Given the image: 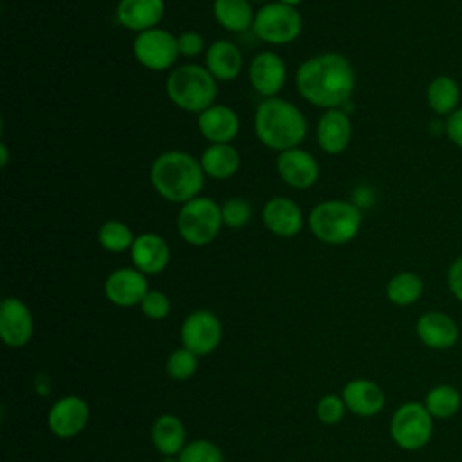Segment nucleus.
I'll list each match as a JSON object with an SVG mask.
<instances>
[{
    "label": "nucleus",
    "instance_id": "nucleus-1",
    "mask_svg": "<svg viewBox=\"0 0 462 462\" xmlns=\"http://www.w3.org/2000/svg\"><path fill=\"white\" fill-rule=\"evenodd\" d=\"M356 87L352 63L337 52H323L303 61L296 70L300 96L314 106L337 108L345 105Z\"/></svg>",
    "mask_w": 462,
    "mask_h": 462
},
{
    "label": "nucleus",
    "instance_id": "nucleus-2",
    "mask_svg": "<svg viewBox=\"0 0 462 462\" xmlns=\"http://www.w3.org/2000/svg\"><path fill=\"white\" fill-rule=\"evenodd\" d=\"M204 170L200 161L180 150L162 152L152 164L150 180L155 191L177 204L199 197L204 186Z\"/></svg>",
    "mask_w": 462,
    "mask_h": 462
},
{
    "label": "nucleus",
    "instance_id": "nucleus-3",
    "mask_svg": "<svg viewBox=\"0 0 462 462\" xmlns=\"http://www.w3.org/2000/svg\"><path fill=\"white\" fill-rule=\"evenodd\" d=\"M254 134L271 150L285 152L298 148L307 135L303 112L280 97H265L254 112Z\"/></svg>",
    "mask_w": 462,
    "mask_h": 462
},
{
    "label": "nucleus",
    "instance_id": "nucleus-4",
    "mask_svg": "<svg viewBox=\"0 0 462 462\" xmlns=\"http://www.w3.org/2000/svg\"><path fill=\"white\" fill-rule=\"evenodd\" d=\"M363 224L361 208L348 200H323L309 215L312 235L325 244H346L359 233Z\"/></svg>",
    "mask_w": 462,
    "mask_h": 462
},
{
    "label": "nucleus",
    "instance_id": "nucleus-5",
    "mask_svg": "<svg viewBox=\"0 0 462 462\" xmlns=\"http://www.w3.org/2000/svg\"><path fill=\"white\" fill-rule=\"evenodd\" d=\"M217 90V79L200 65H180L166 79L168 97L186 112L200 114L215 105Z\"/></svg>",
    "mask_w": 462,
    "mask_h": 462
},
{
    "label": "nucleus",
    "instance_id": "nucleus-6",
    "mask_svg": "<svg viewBox=\"0 0 462 462\" xmlns=\"http://www.w3.org/2000/svg\"><path fill=\"white\" fill-rule=\"evenodd\" d=\"M222 226V208L208 197L188 200L177 215L179 235L191 245H206L213 242Z\"/></svg>",
    "mask_w": 462,
    "mask_h": 462
},
{
    "label": "nucleus",
    "instance_id": "nucleus-7",
    "mask_svg": "<svg viewBox=\"0 0 462 462\" xmlns=\"http://www.w3.org/2000/svg\"><path fill=\"white\" fill-rule=\"evenodd\" d=\"M433 420L435 419L426 410L424 402L410 401L401 404L392 415L390 435L399 448L417 451L431 440Z\"/></svg>",
    "mask_w": 462,
    "mask_h": 462
},
{
    "label": "nucleus",
    "instance_id": "nucleus-8",
    "mask_svg": "<svg viewBox=\"0 0 462 462\" xmlns=\"http://www.w3.org/2000/svg\"><path fill=\"white\" fill-rule=\"evenodd\" d=\"M253 32L260 40L274 45H283L296 40L303 29V18L292 5L271 2L260 7L254 14Z\"/></svg>",
    "mask_w": 462,
    "mask_h": 462
},
{
    "label": "nucleus",
    "instance_id": "nucleus-9",
    "mask_svg": "<svg viewBox=\"0 0 462 462\" xmlns=\"http://www.w3.org/2000/svg\"><path fill=\"white\" fill-rule=\"evenodd\" d=\"M134 56L135 60L150 70H166L179 58V42L166 29H148L135 36L134 40Z\"/></svg>",
    "mask_w": 462,
    "mask_h": 462
},
{
    "label": "nucleus",
    "instance_id": "nucleus-10",
    "mask_svg": "<svg viewBox=\"0 0 462 462\" xmlns=\"http://www.w3.org/2000/svg\"><path fill=\"white\" fill-rule=\"evenodd\" d=\"M180 337L184 348L191 350L193 354H209L220 343L222 327L213 312L197 310L184 319Z\"/></svg>",
    "mask_w": 462,
    "mask_h": 462
},
{
    "label": "nucleus",
    "instance_id": "nucleus-11",
    "mask_svg": "<svg viewBox=\"0 0 462 462\" xmlns=\"http://www.w3.org/2000/svg\"><path fill=\"white\" fill-rule=\"evenodd\" d=\"M276 171L287 186L307 189L316 184L319 177V164L312 153L301 148H291L278 153Z\"/></svg>",
    "mask_w": 462,
    "mask_h": 462
},
{
    "label": "nucleus",
    "instance_id": "nucleus-12",
    "mask_svg": "<svg viewBox=\"0 0 462 462\" xmlns=\"http://www.w3.org/2000/svg\"><path fill=\"white\" fill-rule=\"evenodd\" d=\"M419 339L433 350H448L457 345L460 330L457 321L440 310H430L419 316L415 323Z\"/></svg>",
    "mask_w": 462,
    "mask_h": 462
},
{
    "label": "nucleus",
    "instance_id": "nucleus-13",
    "mask_svg": "<svg viewBox=\"0 0 462 462\" xmlns=\"http://www.w3.org/2000/svg\"><path fill=\"white\" fill-rule=\"evenodd\" d=\"M287 67L276 52H260L249 65V81L253 88L263 97H276L285 85Z\"/></svg>",
    "mask_w": 462,
    "mask_h": 462
},
{
    "label": "nucleus",
    "instance_id": "nucleus-14",
    "mask_svg": "<svg viewBox=\"0 0 462 462\" xmlns=\"http://www.w3.org/2000/svg\"><path fill=\"white\" fill-rule=\"evenodd\" d=\"M106 298L119 307H132L144 300L148 294V282L139 269L123 267L114 271L105 282Z\"/></svg>",
    "mask_w": 462,
    "mask_h": 462
},
{
    "label": "nucleus",
    "instance_id": "nucleus-15",
    "mask_svg": "<svg viewBox=\"0 0 462 462\" xmlns=\"http://www.w3.org/2000/svg\"><path fill=\"white\" fill-rule=\"evenodd\" d=\"M0 336L9 346H22L32 336V316L18 298H5L0 305Z\"/></svg>",
    "mask_w": 462,
    "mask_h": 462
},
{
    "label": "nucleus",
    "instance_id": "nucleus-16",
    "mask_svg": "<svg viewBox=\"0 0 462 462\" xmlns=\"http://www.w3.org/2000/svg\"><path fill=\"white\" fill-rule=\"evenodd\" d=\"M88 420V406L81 397L69 395L56 401L49 411V428L58 437L78 435Z\"/></svg>",
    "mask_w": 462,
    "mask_h": 462
},
{
    "label": "nucleus",
    "instance_id": "nucleus-17",
    "mask_svg": "<svg viewBox=\"0 0 462 462\" xmlns=\"http://www.w3.org/2000/svg\"><path fill=\"white\" fill-rule=\"evenodd\" d=\"M262 218L265 227L278 236H294L303 227V213L300 206L285 197H273L265 202Z\"/></svg>",
    "mask_w": 462,
    "mask_h": 462
},
{
    "label": "nucleus",
    "instance_id": "nucleus-18",
    "mask_svg": "<svg viewBox=\"0 0 462 462\" xmlns=\"http://www.w3.org/2000/svg\"><path fill=\"white\" fill-rule=\"evenodd\" d=\"M130 256L135 269L144 274H157L170 262V247L161 235L143 233L135 236L130 247Z\"/></svg>",
    "mask_w": 462,
    "mask_h": 462
},
{
    "label": "nucleus",
    "instance_id": "nucleus-19",
    "mask_svg": "<svg viewBox=\"0 0 462 462\" xmlns=\"http://www.w3.org/2000/svg\"><path fill=\"white\" fill-rule=\"evenodd\" d=\"M164 14V0H119L116 16L117 22L137 34L157 27Z\"/></svg>",
    "mask_w": 462,
    "mask_h": 462
},
{
    "label": "nucleus",
    "instance_id": "nucleus-20",
    "mask_svg": "<svg viewBox=\"0 0 462 462\" xmlns=\"http://www.w3.org/2000/svg\"><path fill=\"white\" fill-rule=\"evenodd\" d=\"M352 137V125L346 112L339 108H328L318 123L316 139L323 152L337 155L345 152Z\"/></svg>",
    "mask_w": 462,
    "mask_h": 462
},
{
    "label": "nucleus",
    "instance_id": "nucleus-21",
    "mask_svg": "<svg viewBox=\"0 0 462 462\" xmlns=\"http://www.w3.org/2000/svg\"><path fill=\"white\" fill-rule=\"evenodd\" d=\"M240 128L238 116L227 105H211L199 114V130L211 144H224L236 137Z\"/></svg>",
    "mask_w": 462,
    "mask_h": 462
},
{
    "label": "nucleus",
    "instance_id": "nucleus-22",
    "mask_svg": "<svg viewBox=\"0 0 462 462\" xmlns=\"http://www.w3.org/2000/svg\"><path fill=\"white\" fill-rule=\"evenodd\" d=\"M345 406L363 417L375 415L384 406V393L379 384L368 379H354L343 388Z\"/></svg>",
    "mask_w": 462,
    "mask_h": 462
},
{
    "label": "nucleus",
    "instance_id": "nucleus-23",
    "mask_svg": "<svg viewBox=\"0 0 462 462\" xmlns=\"http://www.w3.org/2000/svg\"><path fill=\"white\" fill-rule=\"evenodd\" d=\"M242 52L229 40H217L206 51V69L215 79L231 81L242 70Z\"/></svg>",
    "mask_w": 462,
    "mask_h": 462
},
{
    "label": "nucleus",
    "instance_id": "nucleus-24",
    "mask_svg": "<svg viewBox=\"0 0 462 462\" xmlns=\"http://www.w3.org/2000/svg\"><path fill=\"white\" fill-rule=\"evenodd\" d=\"M200 166L206 175L224 180L233 177L240 168V155L229 143L209 144L200 155Z\"/></svg>",
    "mask_w": 462,
    "mask_h": 462
},
{
    "label": "nucleus",
    "instance_id": "nucleus-25",
    "mask_svg": "<svg viewBox=\"0 0 462 462\" xmlns=\"http://www.w3.org/2000/svg\"><path fill=\"white\" fill-rule=\"evenodd\" d=\"M215 20L231 32H244L253 27L254 14L249 0H215Z\"/></svg>",
    "mask_w": 462,
    "mask_h": 462
},
{
    "label": "nucleus",
    "instance_id": "nucleus-26",
    "mask_svg": "<svg viewBox=\"0 0 462 462\" xmlns=\"http://www.w3.org/2000/svg\"><path fill=\"white\" fill-rule=\"evenodd\" d=\"M426 99L437 116H449L458 108L460 87L451 76L440 74L430 81L426 88Z\"/></svg>",
    "mask_w": 462,
    "mask_h": 462
},
{
    "label": "nucleus",
    "instance_id": "nucleus-27",
    "mask_svg": "<svg viewBox=\"0 0 462 462\" xmlns=\"http://www.w3.org/2000/svg\"><path fill=\"white\" fill-rule=\"evenodd\" d=\"M152 439L155 448L166 455H177L184 449L186 442V430L184 424L175 415H161L152 430Z\"/></svg>",
    "mask_w": 462,
    "mask_h": 462
},
{
    "label": "nucleus",
    "instance_id": "nucleus-28",
    "mask_svg": "<svg viewBox=\"0 0 462 462\" xmlns=\"http://www.w3.org/2000/svg\"><path fill=\"white\" fill-rule=\"evenodd\" d=\"M424 292V282L419 274L402 271L390 278L386 285V298L399 307H408L415 303Z\"/></svg>",
    "mask_w": 462,
    "mask_h": 462
},
{
    "label": "nucleus",
    "instance_id": "nucleus-29",
    "mask_svg": "<svg viewBox=\"0 0 462 462\" xmlns=\"http://www.w3.org/2000/svg\"><path fill=\"white\" fill-rule=\"evenodd\" d=\"M424 406L433 419H451L462 406V395L453 384H437L428 390Z\"/></svg>",
    "mask_w": 462,
    "mask_h": 462
},
{
    "label": "nucleus",
    "instance_id": "nucleus-30",
    "mask_svg": "<svg viewBox=\"0 0 462 462\" xmlns=\"http://www.w3.org/2000/svg\"><path fill=\"white\" fill-rule=\"evenodd\" d=\"M97 240L106 251L123 253L132 247L135 236L132 229L121 220H106L97 231Z\"/></svg>",
    "mask_w": 462,
    "mask_h": 462
},
{
    "label": "nucleus",
    "instance_id": "nucleus-31",
    "mask_svg": "<svg viewBox=\"0 0 462 462\" xmlns=\"http://www.w3.org/2000/svg\"><path fill=\"white\" fill-rule=\"evenodd\" d=\"M197 370V354H193L188 348H179L175 350L168 361H166V372L170 377L184 381L191 377Z\"/></svg>",
    "mask_w": 462,
    "mask_h": 462
},
{
    "label": "nucleus",
    "instance_id": "nucleus-32",
    "mask_svg": "<svg viewBox=\"0 0 462 462\" xmlns=\"http://www.w3.org/2000/svg\"><path fill=\"white\" fill-rule=\"evenodd\" d=\"M179 462H224L220 449L209 440H195L179 453Z\"/></svg>",
    "mask_w": 462,
    "mask_h": 462
},
{
    "label": "nucleus",
    "instance_id": "nucleus-33",
    "mask_svg": "<svg viewBox=\"0 0 462 462\" xmlns=\"http://www.w3.org/2000/svg\"><path fill=\"white\" fill-rule=\"evenodd\" d=\"M220 208L222 220L229 227H242L251 220V206L244 199H229Z\"/></svg>",
    "mask_w": 462,
    "mask_h": 462
},
{
    "label": "nucleus",
    "instance_id": "nucleus-34",
    "mask_svg": "<svg viewBox=\"0 0 462 462\" xmlns=\"http://www.w3.org/2000/svg\"><path fill=\"white\" fill-rule=\"evenodd\" d=\"M141 309L148 318L162 319L170 312V300L161 291H148V294L141 301Z\"/></svg>",
    "mask_w": 462,
    "mask_h": 462
},
{
    "label": "nucleus",
    "instance_id": "nucleus-35",
    "mask_svg": "<svg viewBox=\"0 0 462 462\" xmlns=\"http://www.w3.org/2000/svg\"><path fill=\"white\" fill-rule=\"evenodd\" d=\"M345 413V401L336 395H327L318 402V417L325 424H336L343 419Z\"/></svg>",
    "mask_w": 462,
    "mask_h": 462
},
{
    "label": "nucleus",
    "instance_id": "nucleus-36",
    "mask_svg": "<svg viewBox=\"0 0 462 462\" xmlns=\"http://www.w3.org/2000/svg\"><path fill=\"white\" fill-rule=\"evenodd\" d=\"M179 51L182 56H197L204 47V38L197 31H184L179 38Z\"/></svg>",
    "mask_w": 462,
    "mask_h": 462
},
{
    "label": "nucleus",
    "instance_id": "nucleus-37",
    "mask_svg": "<svg viewBox=\"0 0 462 462\" xmlns=\"http://www.w3.org/2000/svg\"><path fill=\"white\" fill-rule=\"evenodd\" d=\"M444 132H446L448 139L457 148L462 150V106L448 116V119L444 123Z\"/></svg>",
    "mask_w": 462,
    "mask_h": 462
},
{
    "label": "nucleus",
    "instance_id": "nucleus-38",
    "mask_svg": "<svg viewBox=\"0 0 462 462\" xmlns=\"http://www.w3.org/2000/svg\"><path fill=\"white\" fill-rule=\"evenodd\" d=\"M449 292L462 303V256L455 258L448 269Z\"/></svg>",
    "mask_w": 462,
    "mask_h": 462
},
{
    "label": "nucleus",
    "instance_id": "nucleus-39",
    "mask_svg": "<svg viewBox=\"0 0 462 462\" xmlns=\"http://www.w3.org/2000/svg\"><path fill=\"white\" fill-rule=\"evenodd\" d=\"M0 153H2V166L5 168L7 166V146L5 144H0Z\"/></svg>",
    "mask_w": 462,
    "mask_h": 462
},
{
    "label": "nucleus",
    "instance_id": "nucleus-40",
    "mask_svg": "<svg viewBox=\"0 0 462 462\" xmlns=\"http://www.w3.org/2000/svg\"><path fill=\"white\" fill-rule=\"evenodd\" d=\"M278 2H282V4H287V5H292V7H296L298 4H301L303 0H278Z\"/></svg>",
    "mask_w": 462,
    "mask_h": 462
},
{
    "label": "nucleus",
    "instance_id": "nucleus-41",
    "mask_svg": "<svg viewBox=\"0 0 462 462\" xmlns=\"http://www.w3.org/2000/svg\"><path fill=\"white\" fill-rule=\"evenodd\" d=\"M162 462H179V460H171V458H166V460H162Z\"/></svg>",
    "mask_w": 462,
    "mask_h": 462
},
{
    "label": "nucleus",
    "instance_id": "nucleus-42",
    "mask_svg": "<svg viewBox=\"0 0 462 462\" xmlns=\"http://www.w3.org/2000/svg\"><path fill=\"white\" fill-rule=\"evenodd\" d=\"M249 2H263V0H249Z\"/></svg>",
    "mask_w": 462,
    "mask_h": 462
}]
</instances>
